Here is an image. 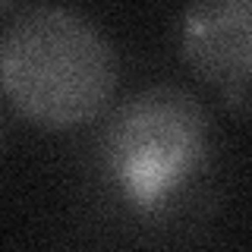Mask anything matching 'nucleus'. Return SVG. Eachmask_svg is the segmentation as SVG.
<instances>
[{"label": "nucleus", "mask_w": 252, "mask_h": 252, "mask_svg": "<svg viewBox=\"0 0 252 252\" xmlns=\"http://www.w3.org/2000/svg\"><path fill=\"white\" fill-rule=\"evenodd\" d=\"M10 104L47 129L94 120L117 85L107 38L69 10H32L13 22L0 47Z\"/></svg>", "instance_id": "obj_1"}, {"label": "nucleus", "mask_w": 252, "mask_h": 252, "mask_svg": "<svg viewBox=\"0 0 252 252\" xmlns=\"http://www.w3.org/2000/svg\"><path fill=\"white\" fill-rule=\"evenodd\" d=\"M208 155V117L192 94L148 89L117 110L104 136L107 170L120 192L155 211L202 167Z\"/></svg>", "instance_id": "obj_2"}, {"label": "nucleus", "mask_w": 252, "mask_h": 252, "mask_svg": "<svg viewBox=\"0 0 252 252\" xmlns=\"http://www.w3.org/2000/svg\"><path fill=\"white\" fill-rule=\"evenodd\" d=\"M180 47L195 76L240 101L252 85V0H192Z\"/></svg>", "instance_id": "obj_3"}, {"label": "nucleus", "mask_w": 252, "mask_h": 252, "mask_svg": "<svg viewBox=\"0 0 252 252\" xmlns=\"http://www.w3.org/2000/svg\"><path fill=\"white\" fill-rule=\"evenodd\" d=\"M10 3H13V0H3V6H10Z\"/></svg>", "instance_id": "obj_4"}]
</instances>
